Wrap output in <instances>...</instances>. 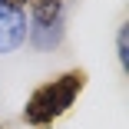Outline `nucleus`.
Here are the masks:
<instances>
[{
	"label": "nucleus",
	"mask_w": 129,
	"mask_h": 129,
	"mask_svg": "<svg viewBox=\"0 0 129 129\" xmlns=\"http://www.w3.org/2000/svg\"><path fill=\"white\" fill-rule=\"evenodd\" d=\"M86 70H66L53 80L40 83L30 96H27V106H23V122L33 126V129H50L76 99L86 89Z\"/></svg>",
	"instance_id": "1"
},
{
	"label": "nucleus",
	"mask_w": 129,
	"mask_h": 129,
	"mask_svg": "<svg viewBox=\"0 0 129 129\" xmlns=\"http://www.w3.org/2000/svg\"><path fill=\"white\" fill-rule=\"evenodd\" d=\"M27 43V10L0 0V56Z\"/></svg>",
	"instance_id": "2"
},
{
	"label": "nucleus",
	"mask_w": 129,
	"mask_h": 129,
	"mask_svg": "<svg viewBox=\"0 0 129 129\" xmlns=\"http://www.w3.org/2000/svg\"><path fill=\"white\" fill-rule=\"evenodd\" d=\"M63 33H66L63 20H60V23H27V40H30L37 50H53V46H60V43H63Z\"/></svg>",
	"instance_id": "3"
},
{
	"label": "nucleus",
	"mask_w": 129,
	"mask_h": 129,
	"mask_svg": "<svg viewBox=\"0 0 129 129\" xmlns=\"http://www.w3.org/2000/svg\"><path fill=\"white\" fill-rule=\"evenodd\" d=\"M66 10V0H30V20L27 23H60Z\"/></svg>",
	"instance_id": "4"
},
{
	"label": "nucleus",
	"mask_w": 129,
	"mask_h": 129,
	"mask_svg": "<svg viewBox=\"0 0 129 129\" xmlns=\"http://www.w3.org/2000/svg\"><path fill=\"white\" fill-rule=\"evenodd\" d=\"M116 50H119V63H122V70L129 66V27H119V33H116Z\"/></svg>",
	"instance_id": "5"
},
{
	"label": "nucleus",
	"mask_w": 129,
	"mask_h": 129,
	"mask_svg": "<svg viewBox=\"0 0 129 129\" xmlns=\"http://www.w3.org/2000/svg\"><path fill=\"white\" fill-rule=\"evenodd\" d=\"M7 4H13V7H20V10H27V7H30V0H7Z\"/></svg>",
	"instance_id": "6"
},
{
	"label": "nucleus",
	"mask_w": 129,
	"mask_h": 129,
	"mask_svg": "<svg viewBox=\"0 0 129 129\" xmlns=\"http://www.w3.org/2000/svg\"><path fill=\"white\" fill-rule=\"evenodd\" d=\"M0 129H4V126H0Z\"/></svg>",
	"instance_id": "7"
}]
</instances>
